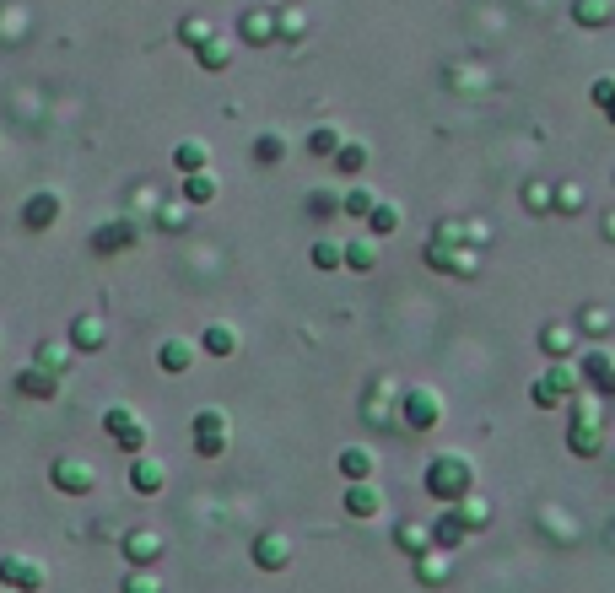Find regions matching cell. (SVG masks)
<instances>
[{"label": "cell", "instance_id": "cell-27", "mask_svg": "<svg viewBox=\"0 0 615 593\" xmlns=\"http://www.w3.org/2000/svg\"><path fill=\"white\" fill-rule=\"evenodd\" d=\"M270 33H276V16H270V11H244V38L248 44H265Z\"/></svg>", "mask_w": 615, "mask_h": 593}, {"label": "cell", "instance_id": "cell-7", "mask_svg": "<svg viewBox=\"0 0 615 593\" xmlns=\"http://www.w3.org/2000/svg\"><path fill=\"white\" fill-rule=\"evenodd\" d=\"M0 583L16 588V593H38L44 588V572H38L33 561H22V556H5V561H0Z\"/></svg>", "mask_w": 615, "mask_h": 593}, {"label": "cell", "instance_id": "cell-28", "mask_svg": "<svg viewBox=\"0 0 615 593\" xmlns=\"http://www.w3.org/2000/svg\"><path fill=\"white\" fill-rule=\"evenodd\" d=\"M281 157H287V140H281V135H276V130H270V135H259V140H254V162H265V168H276V162H281Z\"/></svg>", "mask_w": 615, "mask_h": 593}, {"label": "cell", "instance_id": "cell-35", "mask_svg": "<svg viewBox=\"0 0 615 593\" xmlns=\"http://www.w3.org/2000/svg\"><path fill=\"white\" fill-rule=\"evenodd\" d=\"M124 593H162V583L146 572V567H130V577H124Z\"/></svg>", "mask_w": 615, "mask_h": 593}, {"label": "cell", "instance_id": "cell-10", "mask_svg": "<svg viewBox=\"0 0 615 593\" xmlns=\"http://www.w3.org/2000/svg\"><path fill=\"white\" fill-rule=\"evenodd\" d=\"M124 556H130V567H151V561L162 556V534L130 529V534H124Z\"/></svg>", "mask_w": 615, "mask_h": 593}, {"label": "cell", "instance_id": "cell-29", "mask_svg": "<svg viewBox=\"0 0 615 593\" xmlns=\"http://www.w3.org/2000/svg\"><path fill=\"white\" fill-rule=\"evenodd\" d=\"M194 55H200V65H205V70H227V59H233V44H222V38H205V44H200Z\"/></svg>", "mask_w": 615, "mask_h": 593}, {"label": "cell", "instance_id": "cell-30", "mask_svg": "<svg viewBox=\"0 0 615 593\" xmlns=\"http://www.w3.org/2000/svg\"><path fill=\"white\" fill-rule=\"evenodd\" d=\"M211 200H216V183L205 173H189L184 178V205H211Z\"/></svg>", "mask_w": 615, "mask_h": 593}, {"label": "cell", "instance_id": "cell-9", "mask_svg": "<svg viewBox=\"0 0 615 593\" xmlns=\"http://www.w3.org/2000/svg\"><path fill=\"white\" fill-rule=\"evenodd\" d=\"M292 561V545H287V534H259L254 539V567H265V572H281Z\"/></svg>", "mask_w": 615, "mask_h": 593}, {"label": "cell", "instance_id": "cell-42", "mask_svg": "<svg viewBox=\"0 0 615 593\" xmlns=\"http://www.w3.org/2000/svg\"><path fill=\"white\" fill-rule=\"evenodd\" d=\"M594 103H599V109L615 103V76H599V81H594Z\"/></svg>", "mask_w": 615, "mask_h": 593}, {"label": "cell", "instance_id": "cell-5", "mask_svg": "<svg viewBox=\"0 0 615 593\" xmlns=\"http://www.w3.org/2000/svg\"><path fill=\"white\" fill-rule=\"evenodd\" d=\"M103 426H109V437L120 442L124 453H141V448H146V426H141V415H135V411L114 405V411L103 415Z\"/></svg>", "mask_w": 615, "mask_h": 593}, {"label": "cell", "instance_id": "cell-2", "mask_svg": "<svg viewBox=\"0 0 615 593\" xmlns=\"http://www.w3.org/2000/svg\"><path fill=\"white\" fill-rule=\"evenodd\" d=\"M443 421V400L432 394V389H411L405 400H400V426L405 432H432Z\"/></svg>", "mask_w": 615, "mask_h": 593}, {"label": "cell", "instance_id": "cell-16", "mask_svg": "<svg viewBox=\"0 0 615 593\" xmlns=\"http://www.w3.org/2000/svg\"><path fill=\"white\" fill-rule=\"evenodd\" d=\"M205 162H211V151H205V140H179V146H173V168H179V173H205Z\"/></svg>", "mask_w": 615, "mask_h": 593}, {"label": "cell", "instance_id": "cell-40", "mask_svg": "<svg viewBox=\"0 0 615 593\" xmlns=\"http://www.w3.org/2000/svg\"><path fill=\"white\" fill-rule=\"evenodd\" d=\"M340 211H346V216H368V211H372V194H368V189H351V194L340 200Z\"/></svg>", "mask_w": 615, "mask_h": 593}, {"label": "cell", "instance_id": "cell-23", "mask_svg": "<svg viewBox=\"0 0 615 593\" xmlns=\"http://www.w3.org/2000/svg\"><path fill=\"white\" fill-rule=\"evenodd\" d=\"M335 168L357 178L362 168H368V146H362V140H340V151H335Z\"/></svg>", "mask_w": 615, "mask_h": 593}, {"label": "cell", "instance_id": "cell-12", "mask_svg": "<svg viewBox=\"0 0 615 593\" xmlns=\"http://www.w3.org/2000/svg\"><path fill=\"white\" fill-rule=\"evenodd\" d=\"M22 222H27L33 233L55 227V222H60V194H33V200L22 205Z\"/></svg>", "mask_w": 615, "mask_h": 593}, {"label": "cell", "instance_id": "cell-31", "mask_svg": "<svg viewBox=\"0 0 615 593\" xmlns=\"http://www.w3.org/2000/svg\"><path fill=\"white\" fill-rule=\"evenodd\" d=\"M205 38H216V33H211V22H205V16H184V22H179V44H189V49H200V44H205Z\"/></svg>", "mask_w": 615, "mask_h": 593}, {"label": "cell", "instance_id": "cell-24", "mask_svg": "<svg viewBox=\"0 0 615 593\" xmlns=\"http://www.w3.org/2000/svg\"><path fill=\"white\" fill-rule=\"evenodd\" d=\"M464 534H470V529H464V524H459L453 513H443V518L432 524V545H437V550H453V545H459Z\"/></svg>", "mask_w": 615, "mask_h": 593}, {"label": "cell", "instance_id": "cell-19", "mask_svg": "<svg viewBox=\"0 0 615 593\" xmlns=\"http://www.w3.org/2000/svg\"><path fill=\"white\" fill-rule=\"evenodd\" d=\"M157 361H162V372H189L194 367V340H162Z\"/></svg>", "mask_w": 615, "mask_h": 593}, {"label": "cell", "instance_id": "cell-11", "mask_svg": "<svg viewBox=\"0 0 615 593\" xmlns=\"http://www.w3.org/2000/svg\"><path fill=\"white\" fill-rule=\"evenodd\" d=\"M130 485H135L141 496H157V491L168 485V470H162L157 459H146V453H135V464H130Z\"/></svg>", "mask_w": 615, "mask_h": 593}, {"label": "cell", "instance_id": "cell-22", "mask_svg": "<svg viewBox=\"0 0 615 593\" xmlns=\"http://www.w3.org/2000/svg\"><path fill=\"white\" fill-rule=\"evenodd\" d=\"M340 254H346V265H351V270H372V265H378V243H372V237H351Z\"/></svg>", "mask_w": 615, "mask_h": 593}, {"label": "cell", "instance_id": "cell-4", "mask_svg": "<svg viewBox=\"0 0 615 593\" xmlns=\"http://www.w3.org/2000/svg\"><path fill=\"white\" fill-rule=\"evenodd\" d=\"M578 383H583V378H578V367L556 361L551 372H546V378L535 383V405H540V411H551V405H561L567 394H578Z\"/></svg>", "mask_w": 615, "mask_h": 593}, {"label": "cell", "instance_id": "cell-39", "mask_svg": "<svg viewBox=\"0 0 615 593\" xmlns=\"http://www.w3.org/2000/svg\"><path fill=\"white\" fill-rule=\"evenodd\" d=\"M453 518H459L464 529H481V524H486V502H481V507H475V502H459V507H453Z\"/></svg>", "mask_w": 615, "mask_h": 593}, {"label": "cell", "instance_id": "cell-26", "mask_svg": "<svg viewBox=\"0 0 615 593\" xmlns=\"http://www.w3.org/2000/svg\"><path fill=\"white\" fill-rule=\"evenodd\" d=\"M572 16H578V27H605L610 22V0H578Z\"/></svg>", "mask_w": 615, "mask_h": 593}, {"label": "cell", "instance_id": "cell-15", "mask_svg": "<svg viewBox=\"0 0 615 593\" xmlns=\"http://www.w3.org/2000/svg\"><path fill=\"white\" fill-rule=\"evenodd\" d=\"M567 448H572L578 459H594V453L605 448V432H599V421H583V426H572V437H567Z\"/></svg>", "mask_w": 615, "mask_h": 593}, {"label": "cell", "instance_id": "cell-20", "mask_svg": "<svg viewBox=\"0 0 615 593\" xmlns=\"http://www.w3.org/2000/svg\"><path fill=\"white\" fill-rule=\"evenodd\" d=\"M200 351H211V356H233V351H238V329H233V324H211V329L200 335Z\"/></svg>", "mask_w": 615, "mask_h": 593}, {"label": "cell", "instance_id": "cell-37", "mask_svg": "<svg viewBox=\"0 0 615 593\" xmlns=\"http://www.w3.org/2000/svg\"><path fill=\"white\" fill-rule=\"evenodd\" d=\"M65 361H70V356H65L60 346H38V356H33V367H44V372H55V378L65 372Z\"/></svg>", "mask_w": 615, "mask_h": 593}, {"label": "cell", "instance_id": "cell-32", "mask_svg": "<svg viewBox=\"0 0 615 593\" xmlns=\"http://www.w3.org/2000/svg\"><path fill=\"white\" fill-rule=\"evenodd\" d=\"M308 151H313V157H335V151H340V130H329V124H318V130L308 135Z\"/></svg>", "mask_w": 615, "mask_h": 593}, {"label": "cell", "instance_id": "cell-3", "mask_svg": "<svg viewBox=\"0 0 615 593\" xmlns=\"http://www.w3.org/2000/svg\"><path fill=\"white\" fill-rule=\"evenodd\" d=\"M194 453H200V459H222V453H227V415L222 411L194 415Z\"/></svg>", "mask_w": 615, "mask_h": 593}, {"label": "cell", "instance_id": "cell-14", "mask_svg": "<svg viewBox=\"0 0 615 593\" xmlns=\"http://www.w3.org/2000/svg\"><path fill=\"white\" fill-rule=\"evenodd\" d=\"M103 340H109L103 318H76V324H70V351H98Z\"/></svg>", "mask_w": 615, "mask_h": 593}, {"label": "cell", "instance_id": "cell-18", "mask_svg": "<svg viewBox=\"0 0 615 593\" xmlns=\"http://www.w3.org/2000/svg\"><path fill=\"white\" fill-rule=\"evenodd\" d=\"M16 389H22V394H33V400H49V394L60 389V378H55V372H44V367H27V372H16Z\"/></svg>", "mask_w": 615, "mask_h": 593}, {"label": "cell", "instance_id": "cell-33", "mask_svg": "<svg viewBox=\"0 0 615 593\" xmlns=\"http://www.w3.org/2000/svg\"><path fill=\"white\" fill-rule=\"evenodd\" d=\"M540 346L551 356H567L572 351V329H567V324H546V329H540Z\"/></svg>", "mask_w": 615, "mask_h": 593}, {"label": "cell", "instance_id": "cell-41", "mask_svg": "<svg viewBox=\"0 0 615 593\" xmlns=\"http://www.w3.org/2000/svg\"><path fill=\"white\" fill-rule=\"evenodd\" d=\"M475 265H481V259H475L470 248H453V254H448V270H459V276H475Z\"/></svg>", "mask_w": 615, "mask_h": 593}, {"label": "cell", "instance_id": "cell-38", "mask_svg": "<svg viewBox=\"0 0 615 593\" xmlns=\"http://www.w3.org/2000/svg\"><path fill=\"white\" fill-rule=\"evenodd\" d=\"M448 577V561H443V550H427L422 556V583H443Z\"/></svg>", "mask_w": 615, "mask_h": 593}, {"label": "cell", "instance_id": "cell-46", "mask_svg": "<svg viewBox=\"0 0 615 593\" xmlns=\"http://www.w3.org/2000/svg\"><path fill=\"white\" fill-rule=\"evenodd\" d=\"M529 205H540V211L551 205V194H546V183H529Z\"/></svg>", "mask_w": 615, "mask_h": 593}, {"label": "cell", "instance_id": "cell-8", "mask_svg": "<svg viewBox=\"0 0 615 593\" xmlns=\"http://www.w3.org/2000/svg\"><path fill=\"white\" fill-rule=\"evenodd\" d=\"M49 474H55V485H60L65 496H87V491H92V480H98L92 464H81V459H60Z\"/></svg>", "mask_w": 615, "mask_h": 593}, {"label": "cell", "instance_id": "cell-45", "mask_svg": "<svg viewBox=\"0 0 615 593\" xmlns=\"http://www.w3.org/2000/svg\"><path fill=\"white\" fill-rule=\"evenodd\" d=\"M189 216L184 211H179V205H168V211H162V227H168V233H173V227H184Z\"/></svg>", "mask_w": 615, "mask_h": 593}, {"label": "cell", "instance_id": "cell-36", "mask_svg": "<svg viewBox=\"0 0 615 593\" xmlns=\"http://www.w3.org/2000/svg\"><path fill=\"white\" fill-rule=\"evenodd\" d=\"M400 545H405L411 556H427V550H432V534L416 529V524H405V529H400Z\"/></svg>", "mask_w": 615, "mask_h": 593}, {"label": "cell", "instance_id": "cell-21", "mask_svg": "<svg viewBox=\"0 0 615 593\" xmlns=\"http://www.w3.org/2000/svg\"><path fill=\"white\" fill-rule=\"evenodd\" d=\"M346 513H351V518H372V513H378V491H372L368 480L346 485Z\"/></svg>", "mask_w": 615, "mask_h": 593}, {"label": "cell", "instance_id": "cell-25", "mask_svg": "<svg viewBox=\"0 0 615 593\" xmlns=\"http://www.w3.org/2000/svg\"><path fill=\"white\" fill-rule=\"evenodd\" d=\"M368 227H372V237H389V233H400V211H394V205H383V200H372V211H368Z\"/></svg>", "mask_w": 615, "mask_h": 593}, {"label": "cell", "instance_id": "cell-34", "mask_svg": "<svg viewBox=\"0 0 615 593\" xmlns=\"http://www.w3.org/2000/svg\"><path fill=\"white\" fill-rule=\"evenodd\" d=\"M313 265H318V270H340V265H346L340 243H313Z\"/></svg>", "mask_w": 615, "mask_h": 593}, {"label": "cell", "instance_id": "cell-6", "mask_svg": "<svg viewBox=\"0 0 615 593\" xmlns=\"http://www.w3.org/2000/svg\"><path fill=\"white\" fill-rule=\"evenodd\" d=\"M578 378H583L594 394H615V356L610 351H589L583 356V367H578Z\"/></svg>", "mask_w": 615, "mask_h": 593}, {"label": "cell", "instance_id": "cell-17", "mask_svg": "<svg viewBox=\"0 0 615 593\" xmlns=\"http://www.w3.org/2000/svg\"><path fill=\"white\" fill-rule=\"evenodd\" d=\"M340 474H346V485H357V480H372V453L368 448H340Z\"/></svg>", "mask_w": 615, "mask_h": 593}, {"label": "cell", "instance_id": "cell-1", "mask_svg": "<svg viewBox=\"0 0 615 593\" xmlns=\"http://www.w3.org/2000/svg\"><path fill=\"white\" fill-rule=\"evenodd\" d=\"M470 480H475V470H470L464 453H443V459L427 464V491L437 502H459V496L470 491Z\"/></svg>", "mask_w": 615, "mask_h": 593}, {"label": "cell", "instance_id": "cell-13", "mask_svg": "<svg viewBox=\"0 0 615 593\" xmlns=\"http://www.w3.org/2000/svg\"><path fill=\"white\" fill-rule=\"evenodd\" d=\"M130 243H135V222H109V227L92 233V254H120Z\"/></svg>", "mask_w": 615, "mask_h": 593}, {"label": "cell", "instance_id": "cell-43", "mask_svg": "<svg viewBox=\"0 0 615 593\" xmlns=\"http://www.w3.org/2000/svg\"><path fill=\"white\" fill-rule=\"evenodd\" d=\"M308 205H313V216H329L340 200H335V194H308Z\"/></svg>", "mask_w": 615, "mask_h": 593}, {"label": "cell", "instance_id": "cell-47", "mask_svg": "<svg viewBox=\"0 0 615 593\" xmlns=\"http://www.w3.org/2000/svg\"><path fill=\"white\" fill-rule=\"evenodd\" d=\"M610 124H615V103H610Z\"/></svg>", "mask_w": 615, "mask_h": 593}, {"label": "cell", "instance_id": "cell-44", "mask_svg": "<svg viewBox=\"0 0 615 593\" xmlns=\"http://www.w3.org/2000/svg\"><path fill=\"white\" fill-rule=\"evenodd\" d=\"M578 200H583V189H572V183H567V189H561V194H556V205H561V211H572V205H578Z\"/></svg>", "mask_w": 615, "mask_h": 593}]
</instances>
